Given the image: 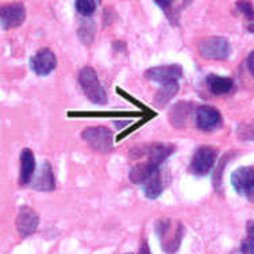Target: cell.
Returning a JSON list of instances; mask_svg holds the SVG:
<instances>
[{"label":"cell","mask_w":254,"mask_h":254,"mask_svg":"<svg viewBox=\"0 0 254 254\" xmlns=\"http://www.w3.org/2000/svg\"><path fill=\"white\" fill-rule=\"evenodd\" d=\"M248 68H249L250 73L254 76V50L250 53L249 59H248Z\"/></svg>","instance_id":"obj_20"},{"label":"cell","mask_w":254,"mask_h":254,"mask_svg":"<svg viewBox=\"0 0 254 254\" xmlns=\"http://www.w3.org/2000/svg\"><path fill=\"white\" fill-rule=\"evenodd\" d=\"M145 76L149 80L154 81V83L165 85V84L177 83L183 77V69L176 64L161 65V66H154V68L147 69L145 72Z\"/></svg>","instance_id":"obj_5"},{"label":"cell","mask_w":254,"mask_h":254,"mask_svg":"<svg viewBox=\"0 0 254 254\" xmlns=\"http://www.w3.org/2000/svg\"><path fill=\"white\" fill-rule=\"evenodd\" d=\"M199 53L207 60H226L231 53V46L226 38L210 37L199 44Z\"/></svg>","instance_id":"obj_3"},{"label":"cell","mask_w":254,"mask_h":254,"mask_svg":"<svg viewBox=\"0 0 254 254\" xmlns=\"http://www.w3.org/2000/svg\"><path fill=\"white\" fill-rule=\"evenodd\" d=\"M74 7H76V10L80 15L91 16V15L95 14L98 3L93 1V0H77V1H74Z\"/></svg>","instance_id":"obj_18"},{"label":"cell","mask_w":254,"mask_h":254,"mask_svg":"<svg viewBox=\"0 0 254 254\" xmlns=\"http://www.w3.org/2000/svg\"><path fill=\"white\" fill-rule=\"evenodd\" d=\"M196 126L203 131H214L222 126V115L216 108L211 106H201L196 110Z\"/></svg>","instance_id":"obj_8"},{"label":"cell","mask_w":254,"mask_h":254,"mask_svg":"<svg viewBox=\"0 0 254 254\" xmlns=\"http://www.w3.org/2000/svg\"><path fill=\"white\" fill-rule=\"evenodd\" d=\"M177 91H179V84L177 83L161 85V89L158 91V93L156 95V99H154L156 106H164V104H166V103L172 100V98L176 95Z\"/></svg>","instance_id":"obj_16"},{"label":"cell","mask_w":254,"mask_h":254,"mask_svg":"<svg viewBox=\"0 0 254 254\" xmlns=\"http://www.w3.org/2000/svg\"><path fill=\"white\" fill-rule=\"evenodd\" d=\"M160 169V166L153 164L152 161L146 160V162H141L138 164L131 169L130 172V180H131L132 184H138V186H142L145 181H146L147 177H150L156 171Z\"/></svg>","instance_id":"obj_13"},{"label":"cell","mask_w":254,"mask_h":254,"mask_svg":"<svg viewBox=\"0 0 254 254\" xmlns=\"http://www.w3.org/2000/svg\"><path fill=\"white\" fill-rule=\"evenodd\" d=\"M241 253L242 254H254V238L246 237V240L241 245Z\"/></svg>","instance_id":"obj_19"},{"label":"cell","mask_w":254,"mask_h":254,"mask_svg":"<svg viewBox=\"0 0 254 254\" xmlns=\"http://www.w3.org/2000/svg\"><path fill=\"white\" fill-rule=\"evenodd\" d=\"M81 137L96 152L108 153L113 149V132L107 127H88L81 132Z\"/></svg>","instance_id":"obj_2"},{"label":"cell","mask_w":254,"mask_h":254,"mask_svg":"<svg viewBox=\"0 0 254 254\" xmlns=\"http://www.w3.org/2000/svg\"><path fill=\"white\" fill-rule=\"evenodd\" d=\"M218 153L214 147L201 146L195 152L190 161V172L196 176H205L214 168Z\"/></svg>","instance_id":"obj_4"},{"label":"cell","mask_w":254,"mask_h":254,"mask_svg":"<svg viewBox=\"0 0 254 254\" xmlns=\"http://www.w3.org/2000/svg\"><path fill=\"white\" fill-rule=\"evenodd\" d=\"M39 218L33 208L27 205L20 207L18 216H16V229L22 237H29L34 233L38 227Z\"/></svg>","instance_id":"obj_9"},{"label":"cell","mask_w":254,"mask_h":254,"mask_svg":"<svg viewBox=\"0 0 254 254\" xmlns=\"http://www.w3.org/2000/svg\"><path fill=\"white\" fill-rule=\"evenodd\" d=\"M31 187L37 190H53L56 187V180H54L53 168L50 165L49 161H45L42 166L39 168L37 175H34L31 180Z\"/></svg>","instance_id":"obj_11"},{"label":"cell","mask_w":254,"mask_h":254,"mask_svg":"<svg viewBox=\"0 0 254 254\" xmlns=\"http://www.w3.org/2000/svg\"><path fill=\"white\" fill-rule=\"evenodd\" d=\"M78 85L87 96L95 104H106L107 103V93L103 88L102 83L98 77V73L91 66H85L78 72Z\"/></svg>","instance_id":"obj_1"},{"label":"cell","mask_w":254,"mask_h":254,"mask_svg":"<svg viewBox=\"0 0 254 254\" xmlns=\"http://www.w3.org/2000/svg\"><path fill=\"white\" fill-rule=\"evenodd\" d=\"M231 186L241 196H252L254 193V169L241 166L231 173Z\"/></svg>","instance_id":"obj_6"},{"label":"cell","mask_w":254,"mask_h":254,"mask_svg":"<svg viewBox=\"0 0 254 254\" xmlns=\"http://www.w3.org/2000/svg\"><path fill=\"white\" fill-rule=\"evenodd\" d=\"M25 7L20 3L5 5L1 8V26L3 29H14L25 22Z\"/></svg>","instance_id":"obj_10"},{"label":"cell","mask_w":254,"mask_h":254,"mask_svg":"<svg viewBox=\"0 0 254 254\" xmlns=\"http://www.w3.org/2000/svg\"><path fill=\"white\" fill-rule=\"evenodd\" d=\"M246 231H248V237H249V238H254V222L253 220L248 222V225H246Z\"/></svg>","instance_id":"obj_21"},{"label":"cell","mask_w":254,"mask_h":254,"mask_svg":"<svg viewBox=\"0 0 254 254\" xmlns=\"http://www.w3.org/2000/svg\"><path fill=\"white\" fill-rule=\"evenodd\" d=\"M207 87L210 89L211 93L214 95H226V93L231 92V89L234 87L233 80L229 77H223V76H218V74L211 73L205 78Z\"/></svg>","instance_id":"obj_14"},{"label":"cell","mask_w":254,"mask_h":254,"mask_svg":"<svg viewBox=\"0 0 254 254\" xmlns=\"http://www.w3.org/2000/svg\"><path fill=\"white\" fill-rule=\"evenodd\" d=\"M57 66V57L56 54L48 48L38 50L37 53L30 59V68L38 76H46L53 72Z\"/></svg>","instance_id":"obj_7"},{"label":"cell","mask_w":254,"mask_h":254,"mask_svg":"<svg viewBox=\"0 0 254 254\" xmlns=\"http://www.w3.org/2000/svg\"><path fill=\"white\" fill-rule=\"evenodd\" d=\"M35 175V156L30 149H23L20 153L19 184L25 186L33 180Z\"/></svg>","instance_id":"obj_12"},{"label":"cell","mask_w":254,"mask_h":254,"mask_svg":"<svg viewBox=\"0 0 254 254\" xmlns=\"http://www.w3.org/2000/svg\"><path fill=\"white\" fill-rule=\"evenodd\" d=\"M237 7L240 12L244 14V16L248 20V30L250 33H254V7L249 1H240L237 3Z\"/></svg>","instance_id":"obj_17"},{"label":"cell","mask_w":254,"mask_h":254,"mask_svg":"<svg viewBox=\"0 0 254 254\" xmlns=\"http://www.w3.org/2000/svg\"><path fill=\"white\" fill-rule=\"evenodd\" d=\"M141 187L147 199H157L158 196L161 195L164 186H162L161 172H160V169L154 172L150 177H147L146 181Z\"/></svg>","instance_id":"obj_15"}]
</instances>
